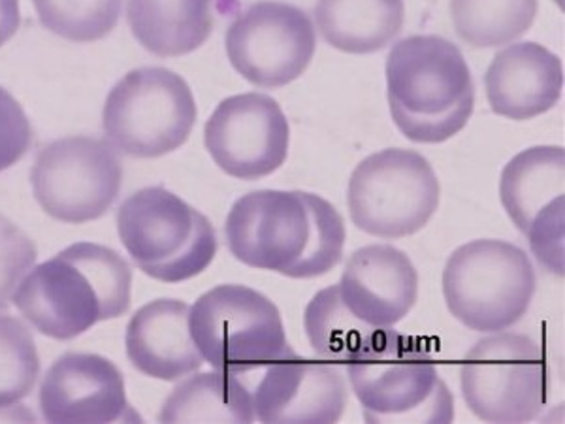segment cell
Wrapping results in <instances>:
<instances>
[{"label": "cell", "instance_id": "22", "mask_svg": "<svg viewBox=\"0 0 565 424\" xmlns=\"http://www.w3.org/2000/svg\"><path fill=\"white\" fill-rule=\"evenodd\" d=\"M161 423H253V396L238 375L194 373L181 381L162 405Z\"/></svg>", "mask_w": 565, "mask_h": 424}, {"label": "cell", "instance_id": "24", "mask_svg": "<svg viewBox=\"0 0 565 424\" xmlns=\"http://www.w3.org/2000/svg\"><path fill=\"white\" fill-rule=\"evenodd\" d=\"M303 327L317 357L328 362H348L377 332L345 308L338 285L319 290L311 298Z\"/></svg>", "mask_w": 565, "mask_h": 424}, {"label": "cell", "instance_id": "8", "mask_svg": "<svg viewBox=\"0 0 565 424\" xmlns=\"http://www.w3.org/2000/svg\"><path fill=\"white\" fill-rule=\"evenodd\" d=\"M193 91L175 72L136 68L109 91L104 132L114 148L135 159H157L181 148L196 123Z\"/></svg>", "mask_w": 565, "mask_h": 424}, {"label": "cell", "instance_id": "13", "mask_svg": "<svg viewBox=\"0 0 565 424\" xmlns=\"http://www.w3.org/2000/svg\"><path fill=\"white\" fill-rule=\"evenodd\" d=\"M565 149L535 146L503 168L501 204L546 271L564 277Z\"/></svg>", "mask_w": 565, "mask_h": 424}, {"label": "cell", "instance_id": "14", "mask_svg": "<svg viewBox=\"0 0 565 424\" xmlns=\"http://www.w3.org/2000/svg\"><path fill=\"white\" fill-rule=\"evenodd\" d=\"M290 129L276 98L245 93L218 104L204 127V141L225 174L260 180L282 167L289 155Z\"/></svg>", "mask_w": 565, "mask_h": 424}, {"label": "cell", "instance_id": "5", "mask_svg": "<svg viewBox=\"0 0 565 424\" xmlns=\"http://www.w3.org/2000/svg\"><path fill=\"white\" fill-rule=\"evenodd\" d=\"M116 219L125 250L157 282L193 279L217 255L212 221L164 187H146L130 194Z\"/></svg>", "mask_w": 565, "mask_h": 424}, {"label": "cell", "instance_id": "4", "mask_svg": "<svg viewBox=\"0 0 565 424\" xmlns=\"http://www.w3.org/2000/svg\"><path fill=\"white\" fill-rule=\"evenodd\" d=\"M366 423H450L455 396L413 338L377 330L345 362Z\"/></svg>", "mask_w": 565, "mask_h": 424}, {"label": "cell", "instance_id": "28", "mask_svg": "<svg viewBox=\"0 0 565 424\" xmlns=\"http://www.w3.org/2000/svg\"><path fill=\"white\" fill-rule=\"evenodd\" d=\"M33 146V127L25 109L0 87V172L13 167Z\"/></svg>", "mask_w": 565, "mask_h": 424}, {"label": "cell", "instance_id": "11", "mask_svg": "<svg viewBox=\"0 0 565 424\" xmlns=\"http://www.w3.org/2000/svg\"><path fill=\"white\" fill-rule=\"evenodd\" d=\"M34 199L50 218L82 225L114 206L122 187V162L109 141L68 136L45 146L31 172Z\"/></svg>", "mask_w": 565, "mask_h": 424}, {"label": "cell", "instance_id": "6", "mask_svg": "<svg viewBox=\"0 0 565 424\" xmlns=\"http://www.w3.org/2000/svg\"><path fill=\"white\" fill-rule=\"evenodd\" d=\"M537 279L519 245L476 240L458 247L444 271V296L455 319L477 332H503L526 316Z\"/></svg>", "mask_w": 565, "mask_h": 424}, {"label": "cell", "instance_id": "1", "mask_svg": "<svg viewBox=\"0 0 565 424\" xmlns=\"http://www.w3.org/2000/svg\"><path fill=\"white\" fill-rule=\"evenodd\" d=\"M226 244L239 263L292 279L324 276L338 266L348 240L340 212L306 191H253L234 202Z\"/></svg>", "mask_w": 565, "mask_h": 424}, {"label": "cell", "instance_id": "20", "mask_svg": "<svg viewBox=\"0 0 565 424\" xmlns=\"http://www.w3.org/2000/svg\"><path fill=\"white\" fill-rule=\"evenodd\" d=\"M213 0H129L127 20L143 50L181 57L204 45L213 31Z\"/></svg>", "mask_w": 565, "mask_h": 424}, {"label": "cell", "instance_id": "23", "mask_svg": "<svg viewBox=\"0 0 565 424\" xmlns=\"http://www.w3.org/2000/svg\"><path fill=\"white\" fill-rule=\"evenodd\" d=\"M537 8V0H450V18L466 44L498 47L526 34Z\"/></svg>", "mask_w": 565, "mask_h": 424}, {"label": "cell", "instance_id": "7", "mask_svg": "<svg viewBox=\"0 0 565 424\" xmlns=\"http://www.w3.org/2000/svg\"><path fill=\"white\" fill-rule=\"evenodd\" d=\"M194 346L213 370L249 380L292 348L268 296L245 285H218L191 308Z\"/></svg>", "mask_w": 565, "mask_h": 424}, {"label": "cell", "instance_id": "17", "mask_svg": "<svg viewBox=\"0 0 565 424\" xmlns=\"http://www.w3.org/2000/svg\"><path fill=\"white\" fill-rule=\"evenodd\" d=\"M345 308L366 327L383 330L404 321L417 303L418 274L412 258L392 245L354 251L340 285Z\"/></svg>", "mask_w": 565, "mask_h": 424}, {"label": "cell", "instance_id": "26", "mask_svg": "<svg viewBox=\"0 0 565 424\" xmlns=\"http://www.w3.org/2000/svg\"><path fill=\"white\" fill-rule=\"evenodd\" d=\"M39 375V349L31 328L15 317L0 314V412L26 399Z\"/></svg>", "mask_w": 565, "mask_h": 424}, {"label": "cell", "instance_id": "9", "mask_svg": "<svg viewBox=\"0 0 565 424\" xmlns=\"http://www.w3.org/2000/svg\"><path fill=\"white\" fill-rule=\"evenodd\" d=\"M439 197L441 187L428 159L412 149H383L354 168L349 213L366 234L405 239L428 225Z\"/></svg>", "mask_w": 565, "mask_h": 424}, {"label": "cell", "instance_id": "27", "mask_svg": "<svg viewBox=\"0 0 565 424\" xmlns=\"http://www.w3.org/2000/svg\"><path fill=\"white\" fill-rule=\"evenodd\" d=\"M39 250L20 226L0 213V309H7L26 272L33 268Z\"/></svg>", "mask_w": 565, "mask_h": 424}, {"label": "cell", "instance_id": "2", "mask_svg": "<svg viewBox=\"0 0 565 424\" xmlns=\"http://www.w3.org/2000/svg\"><path fill=\"white\" fill-rule=\"evenodd\" d=\"M132 300V271L117 251L79 242L34 266L13 290L12 303L40 335L68 341L97 322L125 316Z\"/></svg>", "mask_w": 565, "mask_h": 424}, {"label": "cell", "instance_id": "16", "mask_svg": "<svg viewBox=\"0 0 565 424\" xmlns=\"http://www.w3.org/2000/svg\"><path fill=\"white\" fill-rule=\"evenodd\" d=\"M40 412L47 423H135L119 368L103 354L65 353L40 385Z\"/></svg>", "mask_w": 565, "mask_h": 424}, {"label": "cell", "instance_id": "10", "mask_svg": "<svg viewBox=\"0 0 565 424\" xmlns=\"http://www.w3.org/2000/svg\"><path fill=\"white\" fill-rule=\"evenodd\" d=\"M460 383L466 404L481 421L527 423L546 404L545 354L527 336H489L466 353Z\"/></svg>", "mask_w": 565, "mask_h": 424}, {"label": "cell", "instance_id": "15", "mask_svg": "<svg viewBox=\"0 0 565 424\" xmlns=\"http://www.w3.org/2000/svg\"><path fill=\"white\" fill-rule=\"evenodd\" d=\"M245 383L260 423H338L349 404L348 381L338 364L303 359L295 351Z\"/></svg>", "mask_w": 565, "mask_h": 424}, {"label": "cell", "instance_id": "18", "mask_svg": "<svg viewBox=\"0 0 565 424\" xmlns=\"http://www.w3.org/2000/svg\"><path fill=\"white\" fill-rule=\"evenodd\" d=\"M484 87L494 114L527 121L558 104L564 87L562 61L537 42L508 45L492 59Z\"/></svg>", "mask_w": 565, "mask_h": 424}, {"label": "cell", "instance_id": "19", "mask_svg": "<svg viewBox=\"0 0 565 424\" xmlns=\"http://www.w3.org/2000/svg\"><path fill=\"white\" fill-rule=\"evenodd\" d=\"M191 308L183 300L157 298L130 317L125 348L138 372L159 381H180L199 372L204 359L189 327Z\"/></svg>", "mask_w": 565, "mask_h": 424}, {"label": "cell", "instance_id": "21", "mask_svg": "<svg viewBox=\"0 0 565 424\" xmlns=\"http://www.w3.org/2000/svg\"><path fill=\"white\" fill-rule=\"evenodd\" d=\"M317 26L340 52L366 55L391 44L402 33L404 0H319Z\"/></svg>", "mask_w": 565, "mask_h": 424}, {"label": "cell", "instance_id": "25", "mask_svg": "<svg viewBox=\"0 0 565 424\" xmlns=\"http://www.w3.org/2000/svg\"><path fill=\"white\" fill-rule=\"evenodd\" d=\"M45 31L77 44L106 39L121 18L122 0H33Z\"/></svg>", "mask_w": 565, "mask_h": 424}, {"label": "cell", "instance_id": "12", "mask_svg": "<svg viewBox=\"0 0 565 424\" xmlns=\"http://www.w3.org/2000/svg\"><path fill=\"white\" fill-rule=\"evenodd\" d=\"M225 44L232 66L249 84L276 89L308 71L316 55V26L300 8L263 0L232 21Z\"/></svg>", "mask_w": 565, "mask_h": 424}, {"label": "cell", "instance_id": "29", "mask_svg": "<svg viewBox=\"0 0 565 424\" xmlns=\"http://www.w3.org/2000/svg\"><path fill=\"white\" fill-rule=\"evenodd\" d=\"M20 0H0V47L20 31Z\"/></svg>", "mask_w": 565, "mask_h": 424}, {"label": "cell", "instance_id": "3", "mask_svg": "<svg viewBox=\"0 0 565 424\" xmlns=\"http://www.w3.org/2000/svg\"><path fill=\"white\" fill-rule=\"evenodd\" d=\"M392 119L407 140L441 144L468 125L476 85L457 45L441 36H409L386 59Z\"/></svg>", "mask_w": 565, "mask_h": 424}]
</instances>
